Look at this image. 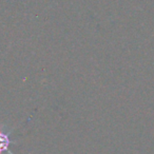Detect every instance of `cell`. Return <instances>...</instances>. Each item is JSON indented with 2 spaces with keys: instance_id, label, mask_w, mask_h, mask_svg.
<instances>
[{
  "instance_id": "cell-1",
  "label": "cell",
  "mask_w": 154,
  "mask_h": 154,
  "mask_svg": "<svg viewBox=\"0 0 154 154\" xmlns=\"http://www.w3.org/2000/svg\"><path fill=\"white\" fill-rule=\"evenodd\" d=\"M12 131H2L0 129V154L3 153H9V154H13L11 152V150L9 149V146L11 143H15V141L11 140L10 138V135H11Z\"/></svg>"
}]
</instances>
